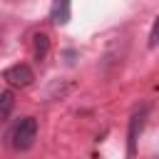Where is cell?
<instances>
[{
    "label": "cell",
    "mask_w": 159,
    "mask_h": 159,
    "mask_svg": "<svg viewBox=\"0 0 159 159\" xmlns=\"http://www.w3.org/2000/svg\"><path fill=\"white\" fill-rule=\"evenodd\" d=\"M35 139H37V119L35 117L20 119L10 132V144L15 152H27L35 144Z\"/></svg>",
    "instance_id": "obj_1"
},
{
    "label": "cell",
    "mask_w": 159,
    "mask_h": 159,
    "mask_svg": "<svg viewBox=\"0 0 159 159\" xmlns=\"http://www.w3.org/2000/svg\"><path fill=\"white\" fill-rule=\"evenodd\" d=\"M2 80L10 82L12 87H30L32 80H35V72H32L30 65L17 62V65H12V67H7V70L2 72Z\"/></svg>",
    "instance_id": "obj_2"
},
{
    "label": "cell",
    "mask_w": 159,
    "mask_h": 159,
    "mask_svg": "<svg viewBox=\"0 0 159 159\" xmlns=\"http://www.w3.org/2000/svg\"><path fill=\"white\" fill-rule=\"evenodd\" d=\"M159 42V15L154 17V25H152V32H149V47H157Z\"/></svg>",
    "instance_id": "obj_6"
},
{
    "label": "cell",
    "mask_w": 159,
    "mask_h": 159,
    "mask_svg": "<svg viewBox=\"0 0 159 159\" xmlns=\"http://www.w3.org/2000/svg\"><path fill=\"white\" fill-rule=\"evenodd\" d=\"M50 55V37L45 32H37L35 35V60L37 62H45Z\"/></svg>",
    "instance_id": "obj_4"
},
{
    "label": "cell",
    "mask_w": 159,
    "mask_h": 159,
    "mask_svg": "<svg viewBox=\"0 0 159 159\" xmlns=\"http://www.w3.org/2000/svg\"><path fill=\"white\" fill-rule=\"evenodd\" d=\"M50 20L55 25H65L70 20V2H55L50 7Z\"/></svg>",
    "instance_id": "obj_3"
},
{
    "label": "cell",
    "mask_w": 159,
    "mask_h": 159,
    "mask_svg": "<svg viewBox=\"0 0 159 159\" xmlns=\"http://www.w3.org/2000/svg\"><path fill=\"white\" fill-rule=\"evenodd\" d=\"M12 107H15V94H12L10 89H7V92H0V122L10 117Z\"/></svg>",
    "instance_id": "obj_5"
}]
</instances>
